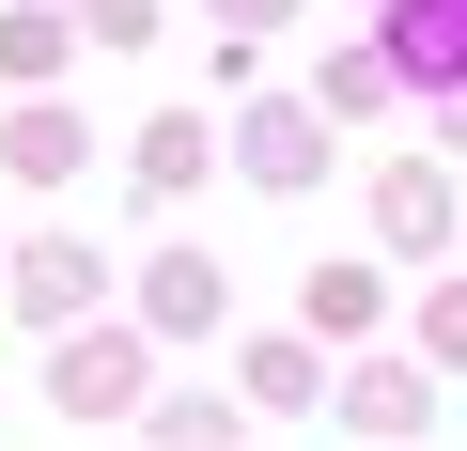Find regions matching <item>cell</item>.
Here are the masks:
<instances>
[{"instance_id": "1", "label": "cell", "mask_w": 467, "mask_h": 451, "mask_svg": "<svg viewBox=\"0 0 467 451\" xmlns=\"http://www.w3.org/2000/svg\"><path fill=\"white\" fill-rule=\"evenodd\" d=\"M63 405H125V343H78L63 358Z\"/></svg>"}]
</instances>
